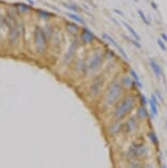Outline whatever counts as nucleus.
<instances>
[{
    "label": "nucleus",
    "mask_w": 167,
    "mask_h": 168,
    "mask_svg": "<svg viewBox=\"0 0 167 168\" xmlns=\"http://www.w3.org/2000/svg\"><path fill=\"white\" fill-rule=\"evenodd\" d=\"M139 106L138 101V93H126L119 100V102L114 106L112 111V119L113 121H119L123 122L128 116L131 115V113L133 110H135V108Z\"/></svg>",
    "instance_id": "obj_1"
},
{
    "label": "nucleus",
    "mask_w": 167,
    "mask_h": 168,
    "mask_svg": "<svg viewBox=\"0 0 167 168\" xmlns=\"http://www.w3.org/2000/svg\"><path fill=\"white\" fill-rule=\"evenodd\" d=\"M123 86L121 84V81L114 80L109 85V87L107 89V91L105 92L103 96V107L106 109H109L111 107H114L115 104L119 102L121 98L123 96Z\"/></svg>",
    "instance_id": "obj_2"
},
{
    "label": "nucleus",
    "mask_w": 167,
    "mask_h": 168,
    "mask_svg": "<svg viewBox=\"0 0 167 168\" xmlns=\"http://www.w3.org/2000/svg\"><path fill=\"white\" fill-rule=\"evenodd\" d=\"M150 153V148L144 141H134L129 146L124 154V160L126 163L132 160H142Z\"/></svg>",
    "instance_id": "obj_3"
},
{
    "label": "nucleus",
    "mask_w": 167,
    "mask_h": 168,
    "mask_svg": "<svg viewBox=\"0 0 167 168\" xmlns=\"http://www.w3.org/2000/svg\"><path fill=\"white\" fill-rule=\"evenodd\" d=\"M140 128V121L135 115H130L122 122V133L124 135H132Z\"/></svg>",
    "instance_id": "obj_4"
},
{
    "label": "nucleus",
    "mask_w": 167,
    "mask_h": 168,
    "mask_svg": "<svg viewBox=\"0 0 167 168\" xmlns=\"http://www.w3.org/2000/svg\"><path fill=\"white\" fill-rule=\"evenodd\" d=\"M34 43L36 51L39 53H44L46 50V36H45L44 31L40 27H36L34 30Z\"/></svg>",
    "instance_id": "obj_5"
},
{
    "label": "nucleus",
    "mask_w": 167,
    "mask_h": 168,
    "mask_svg": "<svg viewBox=\"0 0 167 168\" xmlns=\"http://www.w3.org/2000/svg\"><path fill=\"white\" fill-rule=\"evenodd\" d=\"M103 58H105V55L101 54L100 52L93 53L92 56H91V59H90L89 64H88V66H87L88 70H89V72H92V73L99 70L101 65H102Z\"/></svg>",
    "instance_id": "obj_6"
},
{
    "label": "nucleus",
    "mask_w": 167,
    "mask_h": 168,
    "mask_svg": "<svg viewBox=\"0 0 167 168\" xmlns=\"http://www.w3.org/2000/svg\"><path fill=\"white\" fill-rule=\"evenodd\" d=\"M102 39L106 40V41H107V42L109 43V44H111L113 47L117 48V50L119 51V53H120V54L122 55V57L124 58V60H128V62H129V56L126 55V53L124 52V50L122 48V46H121V45H119L118 43L115 42V40L113 39V37H111L109 34H107V33H103V34H102Z\"/></svg>",
    "instance_id": "obj_7"
},
{
    "label": "nucleus",
    "mask_w": 167,
    "mask_h": 168,
    "mask_svg": "<svg viewBox=\"0 0 167 168\" xmlns=\"http://www.w3.org/2000/svg\"><path fill=\"white\" fill-rule=\"evenodd\" d=\"M135 116L140 122H144L148 119V111L146 107L139 104L135 108Z\"/></svg>",
    "instance_id": "obj_8"
},
{
    "label": "nucleus",
    "mask_w": 167,
    "mask_h": 168,
    "mask_svg": "<svg viewBox=\"0 0 167 168\" xmlns=\"http://www.w3.org/2000/svg\"><path fill=\"white\" fill-rule=\"evenodd\" d=\"M102 84L103 81L101 80V78L97 77L95 80L92 81L91 86H90V95L92 97H97L100 93L101 88H102Z\"/></svg>",
    "instance_id": "obj_9"
},
{
    "label": "nucleus",
    "mask_w": 167,
    "mask_h": 168,
    "mask_svg": "<svg viewBox=\"0 0 167 168\" xmlns=\"http://www.w3.org/2000/svg\"><path fill=\"white\" fill-rule=\"evenodd\" d=\"M148 106H150V109H151V113H152V116L153 118H156L158 115V106H159V102L158 100L156 99L155 95H152L148 99Z\"/></svg>",
    "instance_id": "obj_10"
},
{
    "label": "nucleus",
    "mask_w": 167,
    "mask_h": 168,
    "mask_svg": "<svg viewBox=\"0 0 167 168\" xmlns=\"http://www.w3.org/2000/svg\"><path fill=\"white\" fill-rule=\"evenodd\" d=\"M95 40V34L87 28H84L82 32V41L85 44H90Z\"/></svg>",
    "instance_id": "obj_11"
},
{
    "label": "nucleus",
    "mask_w": 167,
    "mask_h": 168,
    "mask_svg": "<svg viewBox=\"0 0 167 168\" xmlns=\"http://www.w3.org/2000/svg\"><path fill=\"white\" fill-rule=\"evenodd\" d=\"M148 63H150V66L152 68V70H153L154 73V76L156 77V79H161V76H162V68L161 66L157 64V62H156L155 59H153V58H150L148 59Z\"/></svg>",
    "instance_id": "obj_12"
},
{
    "label": "nucleus",
    "mask_w": 167,
    "mask_h": 168,
    "mask_svg": "<svg viewBox=\"0 0 167 168\" xmlns=\"http://www.w3.org/2000/svg\"><path fill=\"white\" fill-rule=\"evenodd\" d=\"M121 84H122L123 88H128V89H135L136 90V87L134 85V80L132 79L130 75H124L122 78H121Z\"/></svg>",
    "instance_id": "obj_13"
},
{
    "label": "nucleus",
    "mask_w": 167,
    "mask_h": 168,
    "mask_svg": "<svg viewBox=\"0 0 167 168\" xmlns=\"http://www.w3.org/2000/svg\"><path fill=\"white\" fill-rule=\"evenodd\" d=\"M109 131H110L111 135H117L119 133H122V122L113 121L109 128Z\"/></svg>",
    "instance_id": "obj_14"
},
{
    "label": "nucleus",
    "mask_w": 167,
    "mask_h": 168,
    "mask_svg": "<svg viewBox=\"0 0 167 168\" xmlns=\"http://www.w3.org/2000/svg\"><path fill=\"white\" fill-rule=\"evenodd\" d=\"M9 25L10 28V32H9V39L11 43H16V41L18 40V36H19V30H18V25Z\"/></svg>",
    "instance_id": "obj_15"
},
{
    "label": "nucleus",
    "mask_w": 167,
    "mask_h": 168,
    "mask_svg": "<svg viewBox=\"0 0 167 168\" xmlns=\"http://www.w3.org/2000/svg\"><path fill=\"white\" fill-rule=\"evenodd\" d=\"M130 76L134 80V85H135L136 89H143V84H142V81H141V78H140V76H139V74L134 69H130Z\"/></svg>",
    "instance_id": "obj_16"
},
{
    "label": "nucleus",
    "mask_w": 167,
    "mask_h": 168,
    "mask_svg": "<svg viewBox=\"0 0 167 168\" xmlns=\"http://www.w3.org/2000/svg\"><path fill=\"white\" fill-rule=\"evenodd\" d=\"M122 24L124 25V27H125V29H126L129 32L131 33V35H132V36L134 37V40H136V41H138V42H141V36H140V35H139V33L136 32L135 30H134L133 28H132L130 24L128 23V22H125V21H122Z\"/></svg>",
    "instance_id": "obj_17"
},
{
    "label": "nucleus",
    "mask_w": 167,
    "mask_h": 168,
    "mask_svg": "<svg viewBox=\"0 0 167 168\" xmlns=\"http://www.w3.org/2000/svg\"><path fill=\"white\" fill-rule=\"evenodd\" d=\"M147 137H148V140H150L151 143L153 144L154 146H156V147L159 146V139H158L157 134H156L153 130H151V131L147 132Z\"/></svg>",
    "instance_id": "obj_18"
},
{
    "label": "nucleus",
    "mask_w": 167,
    "mask_h": 168,
    "mask_svg": "<svg viewBox=\"0 0 167 168\" xmlns=\"http://www.w3.org/2000/svg\"><path fill=\"white\" fill-rule=\"evenodd\" d=\"M76 48H77V42H73L72 43V45L69 46V48H68V52H67V54L65 55V60H70L73 58V56L75 55V52H76Z\"/></svg>",
    "instance_id": "obj_19"
},
{
    "label": "nucleus",
    "mask_w": 167,
    "mask_h": 168,
    "mask_svg": "<svg viewBox=\"0 0 167 168\" xmlns=\"http://www.w3.org/2000/svg\"><path fill=\"white\" fill-rule=\"evenodd\" d=\"M65 28H66V31L70 34H76L79 30V27H78L76 23H73V22H66L65 24Z\"/></svg>",
    "instance_id": "obj_20"
},
{
    "label": "nucleus",
    "mask_w": 167,
    "mask_h": 168,
    "mask_svg": "<svg viewBox=\"0 0 167 168\" xmlns=\"http://www.w3.org/2000/svg\"><path fill=\"white\" fill-rule=\"evenodd\" d=\"M67 17H69L70 19H73L75 22H78V23H82V24H84L85 23V21H84V19L82 17H79L78 14H75L74 12H67Z\"/></svg>",
    "instance_id": "obj_21"
},
{
    "label": "nucleus",
    "mask_w": 167,
    "mask_h": 168,
    "mask_svg": "<svg viewBox=\"0 0 167 168\" xmlns=\"http://www.w3.org/2000/svg\"><path fill=\"white\" fill-rule=\"evenodd\" d=\"M142 160H132V162H129L125 168H142Z\"/></svg>",
    "instance_id": "obj_22"
},
{
    "label": "nucleus",
    "mask_w": 167,
    "mask_h": 168,
    "mask_svg": "<svg viewBox=\"0 0 167 168\" xmlns=\"http://www.w3.org/2000/svg\"><path fill=\"white\" fill-rule=\"evenodd\" d=\"M138 101H139V104L144 107H146V104H148V99L144 95H142V93H138Z\"/></svg>",
    "instance_id": "obj_23"
},
{
    "label": "nucleus",
    "mask_w": 167,
    "mask_h": 168,
    "mask_svg": "<svg viewBox=\"0 0 167 168\" xmlns=\"http://www.w3.org/2000/svg\"><path fill=\"white\" fill-rule=\"evenodd\" d=\"M16 8L19 10L20 12H22V13H23V12H27L28 10L30 9V7L28 6L27 3H21V2H19V3H16Z\"/></svg>",
    "instance_id": "obj_24"
},
{
    "label": "nucleus",
    "mask_w": 167,
    "mask_h": 168,
    "mask_svg": "<svg viewBox=\"0 0 167 168\" xmlns=\"http://www.w3.org/2000/svg\"><path fill=\"white\" fill-rule=\"evenodd\" d=\"M154 95H155L156 99H157L158 102L161 103V104H164V103H165V99H164L163 95H162V92L158 90V89H155V91H154Z\"/></svg>",
    "instance_id": "obj_25"
},
{
    "label": "nucleus",
    "mask_w": 167,
    "mask_h": 168,
    "mask_svg": "<svg viewBox=\"0 0 167 168\" xmlns=\"http://www.w3.org/2000/svg\"><path fill=\"white\" fill-rule=\"evenodd\" d=\"M37 13L40 14V17L43 18V19H49V18L52 17V13L51 12H47V11H44V10H39Z\"/></svg>",
    "instance_id": "obj_26"
},
{
    "label": "nucleus",
    "mask_w": 167,
    "mask_h": 168,
    "mask_svg": "<svg viewBox=\"0 0 167 168\" xmlns=\"http://www.w3.org/2000/svg\"><path fill=\"white\" fill-rule=\"evenodd\" d=\"M138 13H139V16H140V18L142 19V21L145 23L146 25H150V21L147 20V18L145 17V14H144V12L142 11V10H138Z\"/></svg>",
    "instance_id": "obj_27"
},
{
    "label": "nucleus",
    "mask_w": 167,
    "mask_h": 168,
    "mask_svg": "<svg viewBox=\"0 0 167 168\" xmlns=\"http://www.w3.org/2000/svg\"><path fill=\"white\" fill-rule=\"evenodd\" d=\"M124 37H125V39L129 41V42H131V43H132V44H133L135 47H138V48H142V44H141L140 42H138V41H136V40H134V39H129V37H126V36H124Z\"/></svg>",
    "instance_id": "obj_28"
},
{
    "label": "nucleus",
    "mask_w": 167,
    "mask_h": 168,
    "mask_svg": "<svg viewBox=\"0 0 167 168\" xmlns=\"http://www.w3.org/2000/svg\"><path fill=\"white\" fill-rule=\"evenodd\" d=\"M156 42H157V45H158V46L161 47V50L164 51V52H166V51H167V47H166L165 43L162 41V39H157V40H156Z\"/></svg>",
    "instance_id": "obj_29"
},
{
    "label": "nucleus",
    "mask_w": 167,
    "mask_h": 168,
    "mask_svg": "<svg viewBox=\"0 0 167 168\" xmlns=\"http://www.w3.org/2000/svg\"><path fill=\"white\" fill-rule=\"evenodd\" d=\"M64 6H65V8L72 10V11H76V12L79 11V8H78L76 4H66V3H64Z\"/></svg>",
    "instance_id": "obj_30"
},
{
    "label": "nucleus",
    "mask_w": 167,
    "mask_h": 168,
    "mask_svg": "<svg viewBox=\"0 0 167 168\" xmlns=\"http://www.w3.org/2000/svg\"><path fill=\"white\" fill-rule=\"evenodd\" d=\"M108 56H110V57H111V59H112V58H114V53H113L111 50H108V51H106L105 58H107Z\"/></svg>",
    "instance_id": "obj_31"
},
{
    "label": "nucleus",
    "mask_w": 167,
    "mask_h": 168,
    "mask_svg": "<svg viewBox=\"0 0 167 168\" xmlns=\"http://www.w3.org/2000/svg\"><path fill=\"white\" fill-rule=\"evenodd\" d=\"M142 168H154V166L150 163H145V164L142 165Z\"/></svg>",
    "instance_id": "obj_32"
},
{
    "label": "nucleus",
    "mask_w": 167,
    "mask_h": 168,
    "mask_svg": "<svg viewBox=\"0 0 167 168\" xmlns=\"http://www.w3.org/2000/svg\"><path fill=\"white\" fill-rule=\"evenodd\" d=\"M161 39L163 40L165 43H167V34H165V33H162V34H161Z\"/></svg>",
    "instance_id": "obj_33"
},
{
    "label": "nucleus",
    "mask_w": 167,
    "mask_h": 168,
    "mask_svg": "<svg viewBox=\"0 0 167 168\" xmlns=\"http://www.w3.org/2000/svg\"><path fill=\"white\" fill-rule=\"evenodd\" d=\"M114 12H115V13H118V14H120L121 17H124V13H123L122 11H120V10H118V9H114Z\"/></svg>",
    "instance_id": "obj_34"
},
{
    "label": "nucleus",
    "mask_w": 167,
    "mask_h": 168,
    "mask_svg": "<svg viewBox=\"0 0 167 168\" xmlns=\"http://www.w3.org/2000/svg\"><path fill=\"white\" fill-rule=\"evenodd\" d=\"M152 8H153V9H157V4H156L155 3V2H152Z\"/></svg>",
    "instance_id": "obj_35"
},
{
    "label": "nucleus",
    "mask_w": 167,
    "mask_h": 168,
    "mask_svg": "<svg viewBox=\"0 0 167 168\" xmlns=\"http://www.w3.org/2000/svg\"><path fill=\"white\" fill-rule=\"evenodd\" d=\"M27 1L29 2V3H31L32 6H33V4H34V1H33V0H27Z\"/></svg>",
    "instance_id": "obj_36"
},
{
    "label": "nucleus",
    "mask_w": 167,
    "mask_h": 168,
    "mask_svg": "<svg viewBox=\"0 0 167 168\" xmlns=\"http://www.w3.org/2000/svg\"><path fill=\"white\" fill-rule=\"evenodd\" d=\"M161 168H167V165H166V164H164V163H163V164L161 165Z\"/></svg>",
    "instance_id": "obj_37"
},
{
    "label": "nucleus",
    "mask_w": 167,
    "mask_h": 168,
    "mask_svg": "<svg viewBox=\"0 0 167 168\" xmlns=\"http://www.w3.org/2000/svg\"><path fill=\"white\" fill-rule=\"evenodd\" d=\"M165 128H166V130H167V120L165 121Z\"/></svg>",
    "instance_id": "obj_38"
},
{
    "label": "nucleus",
    "mask_w": 167,
    "mask_h": 168,
    "mask_svg": "<svg viewBox=\"0 0 167 168\" xmlns=\"http://www.w3.org/2000/svg\"><path fill=\"white\" fill-rule=\"evenodd\" d=\"M134 1H136V2H138V0H134Z\"/></svg>",
    "instance_id": "obj_39"
}]
</instances>
